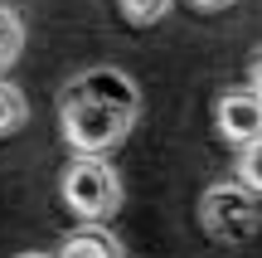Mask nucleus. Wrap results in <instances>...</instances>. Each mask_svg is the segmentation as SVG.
<instances>
[{
	"label": "nucleus",
	"mask_w": 262,
	"mask_h": 258,
	"mask_svg": "<svg viewBox=\"0 0 262 258\" xmlns=\"http://www.w3.org/2000/svg\"><path fill=\"white\" fill-rule=\"evenodd\" d=\"M141 122V88L126 68L97 64L58 97V136L73 156H112Z\"/></svg>",
	"instance_id": "nucleus-1"
},
{
	"label": "nucleus",
	"mask_w": 262,
	"mask_h": 258,
	"mask_svg": "<svg viewBox=\"0 0 262 258\" xmlns=\"http://www.w3.org/2000/svg\"><path fill=\"white\" fill-rule=\"evenodd\" d=\"M58 200L78 214V224H107L122 210V175L107 156H73L58 175Z\"/></svg>",
	"instance_id": "nucleus-2"
},
{
	"label": "nucleus",
	"mask_w": 262,
	"mask_h": 258,
	"mask_svg": "<svg viewBox=\"0 0 262 258\" xmlns=\"http://www.w3.org/2000/svg\"><path fill=\"white\" fill-rule=\"evenodd\" d=\"M199 229L219 244H243L248 234L262 229V195H253L238 175L214 181L199 195Z\"/></svg>",
	"instance_id": "nucleus-3"
},
{
	"label": "nucleus",
	"mask_w": 262,
	"mask_h": 258,
	"mask_svg": "<svg viewBox=\"0 0 262 258\" xmlns=\"http://www.w3.org/2000/svg\"><path fill=\"white\" fill-rule=\"evenodd\" d=\"M214 127L219 136H224L233 151H243V146H253L262 136V93L257 88H228V93L214 97Z\"/></svg>",
	"instance_id": "nucleus-4"
},
{
	"label": "nucleus",
	"mask_w": 262,
	"mask_h": 258,
	"mask_svg": "<svg viewBox=\"0 0 262 258\" xmlns=\"http://www.w3.org/2000/svg\"><path fill=\"white\" fill-rule=\"evenodd\" d=\"M58 258H126L117 234H107V224H78L63 234V249Z\"/></svg>",
	"instance_id": "nucleus-5"
},
{
	"label": "nucleus",
	"mask_w": 262,
	"mask_h": 258,
	"mask_svg": "<svg viewBox=\"0 0 262 258\" xmlns=\"http://www.w3.org/2000/svg\"><path fill=\"white\" fill-rule=\"evenodd\" d=\"M25 127H29V97H25V88L0 78V142H5V136H19Z\"/></svg>",
	"instance_id": "nucleus-6"
},
{
	"label": "nucleus",
	"mask_w": 262,
	"mask_h": 258,
	"mask_svg": "<svg viewBox=\"0 0 262 258\" xmlns=\"http://www.w3.org/2000/svg\"><path fill=\"white\" fill-rule=\"evenodd\" d=\"M19 54H25V19H19L10 5H0V73L15 68Z\"/></svg>",
	"instance_id": "nucleus-7"
},
{
	"label": "nucleus",
	"mask_w": 262,
	"mask_h": 258,
	"mask_svg": "<svg viewBox=\"0 0 262 258\" xmlns=\"http://www.w3.org/2000/svg\"><path fill=\"white\" fill-rule=\"evenodd\" d=\"M170 5H175V0H122L117 10H122L126 25H141V29H146V25H160V19H165Z\"/></svg>",
	"instance_id": "nucleus-8"
},
{
	"label": "nucleus",
	"mask_w": 262,
	"mask_h": 258,
	"mask_svg": "<svg viewBox=\"0 0 262 258\" xmlns=\"http://www.w3.org/2000/svg\"><path fill=\"white\" fill-rule=\"evenodd\" d=\"M233 175H238V181H243L253 195H262V136L233 156Z\"/></svg>",
	"instance_id": "nucleus-9"
},
{
	"label": "nucleus",
	"mask_w": 262,
	"mask_h": 258,
	"mask_svg": "<svg viewBox=\"0 0 262 258\" xmlns=\"http://www.w3.org/2000/svg\"><path fill=\"white\" fill-rule=\"evenodd\" d=\"M248 88L262 93V49H253V58H248Z\"/></svg>",
	"instance_id": "nucleus-10"
},
{
	"label": "nucleus",
	"mask_w": 262,
	"mask_h": 258,
	"mask_svg": "<svg viewBox=\"0 0 262 258\" xmlns=\"http://www.w3.org/2000/svg\"><path fill=\"white\" fill-rule=\"evenodd\" d=\"M194 10H228V5H238V0H189Z\"/></svg>",
	"instance_id": "nucleus-11"
},
{
	"label": "nucleus",
	"mask_w": 262,
	"mask_h": 258,
	"mask_svg": "<svg viewBox=\"0 0 262 258\" xmlns=\"http://www.w3.org/2000/svg\"><path fill=\"white\" fill-rule=\"evenodd\" d=\"M15 258H54V253H39V249H29V253H15Z\"/></svg>",
	"instance_id": "nucleus-12"
}]
</instances>
